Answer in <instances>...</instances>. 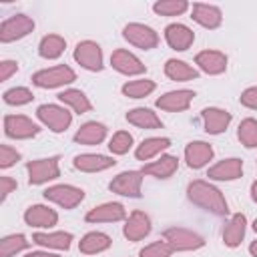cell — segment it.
Here are the masks:
<instances>
[{
    "instance_id": "cell-36",
    "label": "cell",
    "mask_w": 257,
    "mask_h": 257,
    "mask_svg": "<svg viewBox=\"0 0 257 257\" xmlns=\"http://www.w3.org/2000/svg\"><path fill=\"white\" fill-rule=\"evenodd\" d=\"M191 8L187 0H159L153 4V12L159 16H181Z\"/></svg>"
},
{
    "instance_id": "cell-23",
    "label": "cell",
    "mask_w": 257,
    "mask_h": 257,
    "mask_svg": "<svg viewBox=\"0 0 257 257\" xmlns=\"http://www.w3.org/2000/svg\"><path fill=\"white\" fill-rule=\"evenodd\" d=\"M72 233L68 231H38L32 235V243L44 247V249H56V251H68L72 245Z\"/></svg>"
},
{
    "instance_id": "cell-46",
    "label": "cell",
    "mask_w": 257,
    "mask_h": 257,
    "mask_svg": "<svg viewBox=\"0 0 257 257\" xmlns=\"http://www.w3.org/2000/svg\"><path fill=\"white\" fill-rule=\"evenodd\" d=\"M251 199H253V203H257V181L251 183Z\"/></svg>"
},
{
    "instance_id": "cell-24",
    "label": "cell",
    "mask_w": 257,
    "mask_h": 257,
    "mask_svg": "<svg viewBox=\"0 0 257 257\" xmlns=\"http://www.w3.org/2000/svg\"><path fill=\"white\" fill-rule=\"evenodd\" d=\"M213 147L205 141H191L185 147V161L189 169H203L213 159Z\"/></svg>"
},
{
    "instance_id": "cell-40",
    "label": "cell",
    "mask_w": 257,
    "mask_h": 257,
    "mask_svg": "<svg viewBox=\"0 0 257 257\" xmlns=\"http://www.w3.org/2000/svg\"><path fill=\"white\" fill-rule=\"evenodd\" d=\"M175 251H173V247L163 239H159V241H153V243H149V245H145L141 251H139V257H171Z\"/></svg>"
},
{
    "instance_id": "cell-29",
    "label": "cell",
    "mask_w": 257,
    "mask_h": 257,
    "mask_svg": "<svg viewBox=\"0 0 257 257\" xmlns=\"http://www.w3.org/2000/svg\"><path fill=\"white\" fill-rule=\"evenodd\" d=\"M56 98L64 106L72 108V112H76V114H86L92 110V102L88 100V96L80 88H64L62 92L56 94Z\"/></svg>"
},
{
    "instance_id": "cell-10",
    "label": "cell",
    "mask_w": 257,
    "mask_h": 257,
    "mask_svg": "<svg viewBox=\"0 0 257 257\" xmlns=\"http://www.w3.org/2000/svg\"><path fill=\"white\" fill-rule=\"evenodd\" d=\"M38 133H40V126L24 114H6L4 116V135L8 139L26 141V139L36 137Z\"/></svg>"
},
{
    "instance_id": "cell-25",
    "label": "cell",
    "mask_w": 257,
    "mask_h": 257,
    "mask_svg": "<svg viewBox=\"0 0 257 257\" xmlns=\"http://www.w3.org/2000/svg\"><path fill=\"white\" fill-rule=\"evenodd\" d=\"M177 169H179V159L175 155H161L159 159L145 163L141 171L155 179H169L177 173Z\"/></svg>"
},
{
    "instance_id": "cell-5",
    "label": "cell",
    "mask_w": 257,
    "mask_h": 257,
    "mask_svg": "<svg viewBox=\"0 0 257 257\" xmlns=\"http://www.w3.org/2000/svg\"><path fill=\"white\" fill-rule=\"evenodd\" d=\"M122 38L141 48V50H153L159 46V34L155 28L147 26V24H141V22H128L124 28H122Z\"/></svg>"
},
{
    "instance_id": "cell-45",
    "label": "cell",
    "mask_w": 257,
    "mask_h": 257,
    "mask_svg": "<svg viewBox=\"0 0 257 257\" xmlns=\"http://www.w3.org/2000/svg\"><path fill=\"white\" fill-rule=\"evenodd\" d=\"M24 257H60V255L50 253V251H30V253H26Z\"/></svg>"
},
{
    "instance_id": "cell-9",
    "label": "cell",
    "mask_w": 257,
    "mask_h": 257,
    "mask_svg": "<svg viewBox=\"0 0 257 257\" xmlns=\"http://www.w3.org/2000/svg\"><path fill=\"white\" fill-rule=\"evenodd\" d=\"M74 60L84 70L100 72L104 68L102 64V48L94 40H82L74 46Z\"/></svg>"
},
{
    "instance_id": "cell-44",
    "label": "cell",
    "mask_w": 257,
    "mask_h": 257,
    "mask_svg": "<svg viewBox=\"0 0 257 257\" xmlns=\"http://www.w3.org/2000/svg\"><path fill=\"white\" fill-rule=\"evenodd\" d=\"M0 187H2V189H0V201L4 203V201L8 199V195L18 187V183H16L12 177H6V175H4V177H0Z\"/></svg>"
},
{
    "instance_id": "cell-11",
    "label": "cell",
    "mask_w": 257,
    "mask_h": 257,
    "mask_svg": "<svg viewBox=\"0 0 257 257\" xmlns=\"http://www.w3.org/2000/svg\"><path fill=\"white\" fill-rule=\"evenodd\" d=\"M143 175H145L143 171H122L108 183V189L120 197L139 199L143 187Z\"/></svg>"
},
{
    "instance_id": "cell-27",
    "label": "cell",
    "mask_w": 257,
    "mask_h": 257,
    "mask_svg": "<svg viewBox=\"0 0 257 257\" xmlns=\"http://www.w3.org/2000/svg\"><path fill=\"white\" fill-rule=\"evenodd\" d=\"M104 139H106V126L102 122H96V120H88V122L80 124L78 131L74 133L76 145L94 147V145H100Z\"/></svg>"
},
{
    "instance_id": "cell-34",
    "label": "cell",
    "mask_w": 257,
    "mask_h": 257,
    "mask_svg": "<svg viewBox=\"0 0 257 257\" xmlns=\"http://www.w3.org/2000/svg\"><path fill=\"white\" fill-rule=\"evenodd\" d=\"M155 88H157L155 80H151V78H137V80L124 82L122 88H120V92H122L126 98H145V96H149Z\"/></svg>"
},
{
    "instance_id": "cell-48",
    "label": "cell",
    "mask_w": 257,
    "mask_h": 257,
    "mask_svg": "<svg viewBox=\"0 0 257 257\" xmlns=\"http://www.w3.org/2000/svg\"><path fill=\"white\" fill-rule=\"evenodd\" d=\"M253 231H255V233H257V219H255V221H253Z\"/></svg>"
},
{
    "instance_id": "cell-19",
    "label": "cell",
    "mask_w": 257,
    "mask_h": 257,
    "mask_svg": "<svg viewBox=\"0 0 257 257\" xmlns=\"http://www.w3.org/2000/svg\"><path fill=\"white\" fill-rule=\"evenodd\" d=\"M201 118H203V128L207 135H221L231 124V112L225 108H219V106L203 108Z\"/></svg>"
},
{
    "instance_id": "cell-47",
    "label": "cell",
    "mask_w": 257,
    "mask_h": 257,
    "mask_svg": "<svg viewBox=\"0 0 257 257\" xmlns=\"http://www.w3.org/2000/svg\"><path fill=\"white\" fill-rule=\"evenodd\" d=\"M249 253H251V257H257V239L249 245Z\"/></svg>"
},
{
    "instance_id": "cell-6",
    "label": "cell",
    "mask_w": 257,
    "mask_h": 257,
    "mask_svg": "<svg viewBox=\"0 0 257 257\" xmlns=\"http://www.w3.org/2000/svg\"><path fill=\"white\" fill-rule=\"evenodd\" d=\"M26 171H28V183L30 185H44L48 181H54L60 177L58 157L34 159L30 163H26Z\"/></svg>"
},
{
    "instance_id": "cell-41",
    "label": "cell",
    "mask_w": 257,
    "mask_h": 257,
    "mask_svg": "<svg viewBox=\"0 0 257 257\" xmlns=\"http://www.w3.org/2000/svg\"><path fill=\"white\" fill-rule=\"evenodd\" d=\"M20 161V153L10 145H0V169H10Z\"/></svg>"
},
{
    "instance_id": "cell-37",
    "label": "cell",
    "mask_w": 257,
    "mask_h": 257,
    "mask_svg": "<svg viewBox=\"0 0 257 257\" xmlns=\"http://www.w3.org/2000/svg\"><path fill=\"white\" fill-rule=\"evenodd\" d=\"M237 139L245 149H255L257 147V120L255 118H243L237 126Z\"/></svg>"
},
{
    "instance_id": "cell-12",
    "label": "cell",
    "mask_w": 257,
    "mask_h": 257,
    "mask_svg": "<svg viewBox=\"0 0 257 257\" xmlns=\"http://www.w3.org/2000/svg\"><path fill=\"white\" fill-rule=\"evenodd\" d=\"M110 66L124 76H139L147 72V66L141 62V58L124 48H116L110 54Z\"/></svg>"
},
{
    "instance_id": "cell-4",
    "label": "cell",
    "mask_w": 257,
    "mask_h": 257,
    "mask_svg": "<svg viewBox=\"0 0 257 257\" xmlns=\"http://www.w3.org/2000/svg\"><path fill=\"white\" fill-rule=\"evenodd\" d=\"M163 239L173 247V251H197L205 245L203 235L185 229V227H169L163 231Z\"/></svg>"
},
{
    "instance_id": "cell-7",
    "label": "cell",
    "mask_w": 257,
    "mask_h": 257,
    "mask_svg": "<svg viewBox=\"0 0 257 257\" xmlns=\"http://www.w3.org/2000/svg\"><path fill=\"white\" fill-rule=\"evenodd\" d=\"M42 195H44L46 201L56 203V205L62 207V209H74L76 205H80V203L84 201V191H82L80 187L66 185V183L52 185V187H48Z\"/></svg>"
},
{
    "instance_id": "cell-35",
    "label": "cell",
    "mask_w": 257,
    "mask_h": 257,
    "mask_svg": "<svg viewBox=\"0 0 257 257\" xmlns=\"http://www.w3.org/2000/svg\"><path fill=\"white\" fill-rule=\"evenodd\" d=\"M28 245H30V241H28L26 235H22V233L6 235V237H2V241H0V257H12V255L24 251Z\"/></svg>"
},
{
    "instance_id": "cell-2",
    "label": "cell",
    "mask_w": 257,
    "mask_h": 257,
    "mask_svg": "<svg viewBox=\"0 0 257 257\" xmlns=\"http://www.w3.org/2000/svg\"><path fill=\"white\" fill-rule=\"evenodd\" d=\"M76 80V72L68 64H56L50 68H42L32 74V84L38 88H58Z\"/></svg>"
},
{
    "instance_id": "cell-32",
    "label": "cell",
    "mask_w": 257,
    "mask_h": 257,
    "mask_svg": "<svg viewBox=\"0 0 257 257\" xmlns=\"http://www.w3.org/2000/svg\"><path fill=\"white\" fill-rule=\"evenodd\" d=\"M112 245V239L102 231H90L78 241V251L84 255H96L106 251Z\"/></svg>"
},
{
    "instance_id": "cell-8",
    "label": "cell",
    "mask_w": 257,
    "mask_h": 257,
    "mask_svg": "<svg viewBox=\"0 0 257 257\" xmlns=\"http://www.w3.org/2000/svg\"><path fill=\"white\" fill-rule=\"evenodd\" d=\"M34 20L26 14H14L6 20H2L0 24V42L2 44H8V42H14V40H20L24 36H28L32 30H34Z\"/></svg>"
},
{
    "instance_id": "cell-18",
    "label": "cell",
    "mask_w": 257,
    "mask_h": 257,
    "mask_svg": "<svg viewBox=\"0 0 257 257\" xmlns=\"http://www.w3.org/2000/svg\"><path fill=\"white\" fill-rule=\"evenodd\" d=\"M195 64L199 66L201 72L217 76V74H223L227 70V54L221 52V50H209L207 48V50L197 52Z\"/></svg>"
},
{
    "instance_id": "cell-33",
    "label": "cell",
    "mask_w": 257,
    "mask_h": 257,
    "mask_svg": "<svg viewBox=\"0 0 257 257\" xmlns=\"http://www.w3.org/2000/svg\"><path fill=\"white\" fill-rule=\"evenodd\" d=\"M64 48H66V40L60 34H46L38 44V54L44 60H56L62 56Z\"/></svg>"
},
{
    "instance_id": "cell-15",
    "label": "cell",
    "mask_w": 257,
    "mask_h": 257,
    "mask_svg": "<svg viewBox=\"0 0 257 257\" xmlns=\"http://www.w3.org/2000/svg\"><path fill=\"white\" fill-rule=\"evenodd\" d=\"M24 223L34 229H52L58 223V213L48 205H30L24 211Z\"/></svg>"
},
{
    "instance_id": "cell-26",
    "label": "cell",
    "mask_w": 257,
    "mask_h": 257,
    "mask_svg": "<svg viewBox=\"0 0 257 257\" xmlns=\"http://www.w3.org/2000/svg\"><path fill=\"white\" fill-rule=\"evenodd\" d=\"M245 231H247V217L243 213L231 215V219L223 227V243L231 249L239 247L243 237H245Z\"/></svg>"
},
{
    "instance_id": "cell-20",
    "label": "cell",
    "mask_w": 257,
    "mask_h": 257,
    "mask_svg": "<svg viewBox=\"0 0 257 257\" xmlns=\"http://www.w3.org/2000/svg\"><path fill=\"white\" fill-rule=\"evenodd\" d=\"M72 165H74V169H78L82 173H100V171L114 167L116 161H114V157L100 155V153H82V155L74 157Z\"/></svg>"
},
{
    "instance_id": "cell-21",
    "label": "cell",
    "mask_w": 257,
    "mask_h": 257,
    "mask_svg": "<svg viewBox=\"0 0 257 257\" xmlns=\"http://www.w3.org/2000/svg\"><path fill=\"white\" fill-rule=\"evenodd\" d=\"M191 18H193L199 26L209 28V30H215V28H219L221 22H223V12H221V8L215 6V4L197 2V4H193V8H191Z\"/></svg>"
},
{
    "instance_id": "cell-28",
    "label": "cell",
    "mask_w": 257,
    "mask_h": 257,
    "mask_svg": "<svg viewBox=\"0 0 257 257\" xmlns=\"http://www.w3.org/2000/svg\"><path fill=\"white\" fill-rule=\"evenodd\" d=\"M126 120L128 124L137 126V128H145V131H155V128H163V120L159 118V114L147 106H137L131 108L126 112Z\"/></svg>"
},
{
    "instance_id": "cell-3",
    "label": "cell",
    "mask_w": 257,
    "mask_h": 257,
    "mask_svg": "<svg viewBox=\"0 0 257 257\" xmlns=\"http://www.w3.org/2000/svg\"><path fill=\"white\" fill-rule=\"evenodd\" d=\"M36 116L52 133H64L70 126V122H72V112L66 106L52 104V102L40 104L36 108Z\"/></svg>"
},
{
    "instance_id": "cell-30",
    "label": "cell",
    "mask_w": 257,
    "mask_h": 257,
    "mask_svg": "<svg viewBox=\"0 0 257 257\" xmlns=\"http://www.w3.org/2000/svg\"><path fill=\"white\" fill-rule=\"evenodd\" d=\"M165 74L169 80H175V82H187V80L199 78V70L195 66H191L189 62L179 60V58H169L165 62Z\"/></svg>"
},
{
    "instance_id": "cell-38",
    "label": "cell",
    "mask_w": 257,
    "mask_h": 257,
    "mask_svg": "<svg viewBox=\"0 0 257 257\" xmlns=\"http://www.w3.org/2000/svg\"><path fill=\"white\" fill-rule=\"evenodd\" d=\"M4 102L10 104V106H22V104H28L34 100V94L30 88L26 86H14V88H8L4 90Z\"/></svg>"
},
{
    "instance_id": "cell-14",
    "label": "cell",
    "mask_w": 257,
    "mask_h": 257,
    "mask_svg": "<svg viewBox=\"0 0 257 257\" xmlns=\"http://www.w3.org/2000/svg\"><path fill=\"white\" fill-rule=\"evenodd\" d=\"M124 219H126L124 205L114 203V201L102 203L98 207H92L84 215V221L86 223H118V221H124Z\"/></svg>"
},
{
    "instance_id": "cell-22",
    "label": "cell",
    "mask_w": 257,
    "mask_h": 257,
    "mask_svg": "<svg viewBox=\"0 0 257 257\" xmlns=\"http://www.w3.org/2000/svg\"><path fill=\"white\" fill-rule=\"evenodd\" d=\"M243 175V161L237 157H229L223 159L219 163H215L213 167H209L207 177L211 181H235Z\"/></svg>"
},
{
    "instance_id": "cell-16",
    "label": "cell",
    "mask_w": 257,
    "mask_h": 257,
    "mask_svg": "<svg viewBox=\"0 0 257 257\" xmlns=\"http://www.w3.org/2000/svg\"><path fill=\"white\" fill-rule=\"evenodd\" d=\"M153 225H151V217L145 211H133L126 219H124V227H122V235L128 241H141L151 233Z\"/></svg>"
},
{
    "instance_id": "cell-1",
    "label": "cell",
    "mask_w": 257,
    "mask_h": 257,
    "mask_svg": "<svg viewBox=\"0 0 257 257\" xmlns=\"http://www.w3.org/2000/svg\"><path fill=\"white\" fill-rule=\"evenodd\" d=\"M187 199L211 215L225 217L229 213V205L225 201V195L215 185H211L209 181H203V179L191 181L187 187Z\"/></svg>"
},
{
    "instance_id": "cell-42",
    "label": "cell",
    "mask_w": 257,
    "mask_h": 257,
    "mask_svg": "<svg viewBox=\"0 0 257 257\" xmlns=\"http://www.w3.org/2000/svg\"><path fill=\"white\" fill-rule=\"evenodd\" d=\"M239 102L245 106V108H251V110H257V86H249L241 92L239 96Z\"/></svg>"
},
{
    "instance_id": "cell-39",
    "label": "cell",
    "mask_w": 257,
    "mask_h": 257,
    "mask_svg": "<svg viewBox=\"0 0 257 257\" xmlns=\"http://www.w3.org/2000/svg\"><path fill=\"white\" fill-rule=\"evenodd\" d=\"M133 147V135L128 131H116L108 141V151L112 155H126Z\"/></svg>"
},
{
    "instance_id": "cell-43",
    "label": "cell",
    "mask_w": 257,
    "mask_h": 257,
    "mask_svg": "<svg viewBox=\"0 0 257 257\" xmlns=\"http://www.w3.org/2000/svg\"><path fill=\"white\" fill-rule=\"evenodd\" d=\"M16 72H18V62L16 60H2L0 62V80L2 82H6Z\"/></svg>"
},
{
    "instance_id": "cell-17",
    "label": "cell",
    "mask_w": 257,
    "mask_h": 257,
    "mask_svg": "<svg viewBox=\"0 0 257 257\" xmlns=\"http://www.w3.org/2000/svg\"><path fill=\"white\" fill-rule=\"evenodd\" d=\"M165 40L167 44L177 50V52H185L193 46L195 42V32L187 26V24H181V22H173L165 28Z\"/></svg>"
},
{
    "instance_id": "cell-13",
    "label": "cell",
    "mask_w": 257,
    "mask_h": 257,
    "mask_svg": "<svg viewBox=\"0 0 257 257\" xmlns=\"http://www.w3.org/2000/svg\"><path fill=\"white\" fill-rule=\"evenodd\" d=\"M195 98V92L189 90V88H179V90H169L165 94H161L157 100H155V106L161 108V110H167V112H183L191 106Z\"/></svg>"
},
{
    "instance_id": "cell-31",
    "label": "cell",
    "mask_w": 257,
    "mask_h": 257,
    "mask_svg": "<svg viewBox=\"0 0 257 257\" xmlns=\"http://www.w3.org/2000/svg\"><path fill=\"white\" fill-rule=\"evenodd\" d=\"M171 147V139L169 137H149L145 139L137 149H135V157L137 161H151L155 157H159L163 151H167Z\"/></svg>"
}]
</instances>
